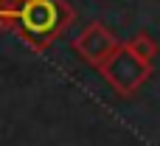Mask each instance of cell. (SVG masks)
Returning <instances> with one entry per match:
<instances>
[{"label":"cell","mask_w":160,"mask_h":146,"mask_svg":"<svg viewBox=\"0 0 160 146\" xmlns=\"http://www.w3.org/2000/svg\"><path fill=\"white\" fill-rule=\"evenodd\" d=\"M76 20L68 0H22L14 14V34L34 53L48 51Z\"/></svg>","instance_id":"6da1fadb"},{"label":"cell","mask_w":160,"mask_h":146,"mask_svg":"<svg viewBox=\"0 0 160 146\" xmlns=\"http://www.w3.org/2000/svg\"><path fill=\"white\" fill-rule=\"evenodd\" d=\"M98 70H101L104 82H107L118 96L129 98V96H135V93L149 82V76H152V62H141V59H135L124 45H118V48L98 65Z\"/></svg>","instance_id":"7a4b0ae2"},{"label":"cell","mask_w":160,"mask_h":146,"mask_svg":"<svg viewBox=\"0 0 160 146\" xmlns=\"http://www.w3.org/2000/svg\"><path fill=\"white\" fill-rule=\"evenodd\" d=\"M118 45H121V39H115V34H112L104 23H98V20L87 23V25L82 28V34L73 39V51H76L87 65H93V68H98Z\"/></svg>","instance_id":"3957f363"},{"label":"cell","mask_w":160,"mask_h":146,"mask_svg":"<svg viewBox=\"0 0 160 146\" xmlns=\"http://www.w3.org/2000/svg\"><path fill=\"white\" fill-rule=\"evenodd\" d=\"M135 59H141V62H152L155 56H158V42H155V37L152 34H146V31H138V34H132L129 39H124L121 42Z\"/></svg>","instance_id":"277c9868"},{"label":"cell","mask_w":160,"mask_h":146,"mask_svg":"<svg viewBox=\"0 0 160 146\" xmlns=\"http://www.w3.org/2000/svg\"><path fill=\"white\" fill-rule=\"evenodd\" d=\"M14 14H17V8L0 6V31H14Z\"/></svg>","instance_id":"5b68a950"},{"label":"cell","mask_w":160,"mask_h":146,"mask_svg":"<svg viewBox=\"0 0 160 146\" xmlns=\"http://www.w3.org/2000/svg\"><path fill=\"white\" fill-rule=\"evenodd\" d=\"M20 3H22V0H0V6H3V8H17Z\"/></svg>","instance_id":"8992f818"}]
</instances>
